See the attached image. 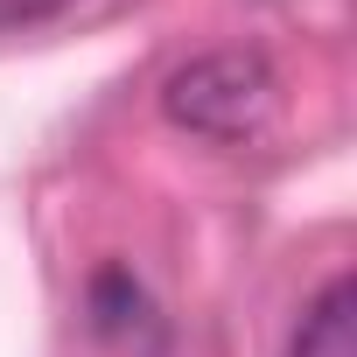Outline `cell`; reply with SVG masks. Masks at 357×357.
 <instances>
[{
  "label": "cell",
  "instance_id": "1",
  "mask_svg": "<svg viewBox=\"0 0 357 357\" xmlns=\"http://www.w3.org/2000/svg\"><path fill=\"white\" fill-rule=\"evenodd\" d=\"M161 112L204 140H259L280 119V77L259 50H211L168 77Z\"/></svg>",
  "mask_w": 357,
  "mask_h": 357
},
{
  "label": "cell",
  "instance_id": "2",
  "mask_svg": "<svg viewBox=\"0 0 357 357\" xmlns=\"http://www.w3.org/2000/svg\"><path fill=\"white\" fill-rule=\"evenodd\" d=\"M287 357H357V287H350V280H329V287L308 301V315H301Z\"/></svg>",
  "mask_w": 357,
  "mask_h": 357
}]
</instances>
